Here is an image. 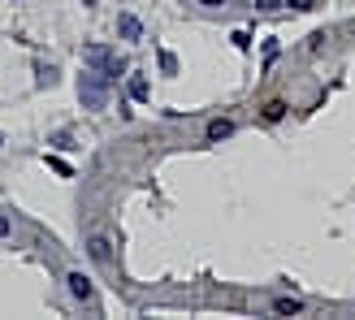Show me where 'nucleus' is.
<instances>
[{
    "label": "nucleus",
    "instance_id": "f8f14e48",
    "mask_svg": "<svg viewBox=\"0 0 355 320\" xmlns=\"http://www.w3.org/2000/svg\"><path fill=\"white\" fill-rule=\"evenodd\" d=\"M312 5H316V0H291V9H299V13H308Z\"/></svg>",
    "mask_w": 355,
    "mask_h": 320
},
{
    "label": "nucleus",
    "instance_id": "423d86ee",
    "mask_svg": "<svg viewBox=\"0 0 355 320\" xmlns=\"http://www.w3.org/2000/svg\"><path fill=\"white\" fill-rule=\"evenodd\" d=\"M87 251H92L96 264H109V260H113V242H109V238H92V242H87Z\"/></svg>",
    "mask_w": 355,
    "mask_h": 320
},
{
    "label": "nucleus",
    "instance_id": "7ed1b4c3",
    "mask_svg": "<svg viewBox=\"0 0 355 320\" xmlns=\"http://www.w3.org/2000/svg\"><path fill=\"white\" fill-rule=\"evenodd\" d=\"M69 294H74L78 303H92V294H96L92 277H83V273H69Z\"/></svg>",
    "mask_w": 355,
    "mask_h": 320
},
{
    "label": "nucleus",
    "instance_id": "1a4fd4ad",
    "mask_svg": "<svg viewBox=\"0 0 355 320\" xmlns=\"http://www.w3.org/2000/svg\"><path fill=\"white\" fill-rule=\"evenodd\" d=\"M152 96V87H148V78H130V100H139V104H144Z\"/></svg>",
    "mask_w": 355,
    "mask_h": 320
},
{
    "label": "nucleus",
    "instance_id": "6e6552de",
    "mask_svg": "<svg viewBox=\"0 0 355 320\" xmlns=\"http://www.w3.org/2000/svg\"><path fill=\"white\" fill-rule=\"evenodd\" d=\"M273 312H277V316H299V312H304V303H299V299H277Z\"/></svg>",
    "mask_w": 355,
    "mask_h": 320
},
{
    "label": "nucleus",
    "instance_id": "0eeeda50",
    "mask_svg": "<svg viewBox=\"0 0 355 320\" xmlns=\"http://www.w3.org/2000/svg\"><path fill=\"white\" fill-rule=\"evenodd\" d=\"M260 117L269 121V126H273V121H282V117H286V100H264V109H260Z\"/></svg>",
    "mask_w": 355,
    "mask_h": 320
},
{
    "label": "nucleus",
    "instance_id": "39448f33",
    "mask_svg": "<svg viewBox=\"0 0 355 320\" xmlns=\"http://www.w3.org/2000/svg\"><path fill=\"white\" fill-rule=\"evenodd\" d=\"M234 134V121L230 117H217V121H208V143H221V139Z\"/></svg>",
    "mask_w": 355,
    "mask_h": 320
},
{
    "label": "nucleus",
    "instance_id": "f03ea898",
    "mask_svg": "<svg viewBox=\"0 0 355 320\" xmlns=\"http://www.w3.org/2000/svg\"><path fill=\"white\" fill-rule=\"evenodd\" d=\"M83 61H87V65H96L104 78H117L121 69H126V61H121V57H113V52H109V48H100V44H92V48H87V52H83Z\"/></svg>",
    "mask_w": 355,
    "mask_h": 320
},
{
    "label": "nucleus",
    "instance_id": "ddd939ff",
    "mask_svg": "<svg viewBox=\"0 0 355 320\" xmlns=\"http://www.w3.org/2000/svg\"><path fill=\"white\" fill-rule=\"evenodd\" d=\"M9 234H13V221H9V217H0V238H9Z\"/></svg>",
    "mask_w": 355,
    "mask_h": 320
},
{
    "label": "nucleus",
    "instance_id": "20e7f679",
    "mask_svg": "<svg viewBox=\"0 0 355 320\" xmlns=\"http://www.w3.org/2000/svg\"><path fill=\"white\" fill-rule=\"evenodd\" d=\"M117 30H121V39H144V22H139L135 13H121L117 17Z\"/></svg>",
    "mask_w": 355,
    "mask_h": 320
},
{
    "label": "nucleus",
    "instance_id": "4468645a",
    "mask_svg": "<svg viewBox=\"0 0 355 320\" xmlns=\"http://www.w3.org/2000/svg\"><path fill=\"white\" fill-rule=\"evenodd\" d=\"M200 5H208V9H221V5H225V0H200Z\"/></svg>",
    "mask_w": 355,
    "mask_h": 320
},
{
    "label": "nucleus",
    "instance_id": "9b49d317",
    "mask_svg": "<svg viewBox=\"0 0 355 320\" xmlns=\"http://www.w3.org/2000/svg\"><path fill=\"white\" fill-rule=\"evenodd\" d=\"M161 69H165V74H178V57H173V52H161Z\"/></svg>",
    "mask_w": 355,
    "mask_h": 320
},
{
    "label": "nucleus",
    "instance_id": "2eb2a0df",
    "mask_svg": "<svg viewBox=\"0 0 355 320\" xmlns=\"http://www.w3.org/2000/svg\"><path fill=\"white\" fill-rule=\"evenodd\" d=\"M0 143H5V139H0Z\"/></svg>",
    "mask_w": 355,
    "mask_h": 320
},
{
    "label": "nucleus",
    "instance_id": "9d476101",
    "mask_svg": "<svg viewBox=\"0 0 355 320\" xmlns=\"http://www.w3.org/2000/svg\"><path fill=\"white\" fill-rule=\"evenodd\" d=\"M48 143H52V148H57V152H69V148H78V143H74V139H69V130H61V134H52V139H48Z\"/></svg>",
    "mask_w": 355,
    "mask_h": 320
},
{
    "label": "nucleus",
    "instance_id": "f257e3e1",
    "mask_svg": "<svg viewBox=\"0 0 355 320\" xmlns=\"http://www.w3.org/2000/svg\"><path fill=\"white\" fill-rule=\"evenodd\" d=\"M78 96H83V109H104V104H109L104 74H83V78H78Z\"/></svg>",
    "mask_w": 355,
    "mask_h": 320
}]
</instances>
